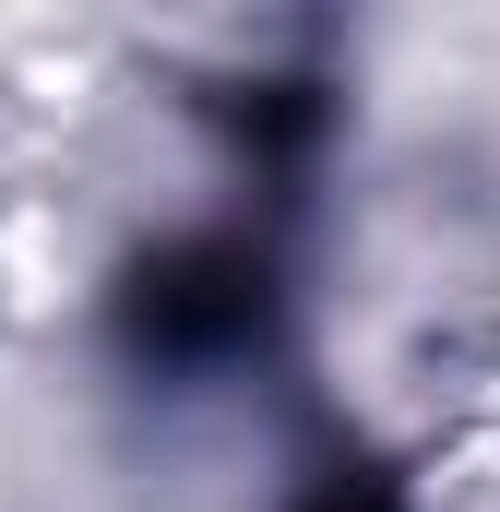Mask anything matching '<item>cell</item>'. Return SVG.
I'll return each mask as SVG.
<instances>
[{
    "label": "cell",
    "mask_w": 500,
    "mask_h": 512,
    "mask_svg": "<svg viewBox=\"0 0 500 512\" xmlns=\"http://www.w3.org/2000/svg\"><path fill=\"white\" fill-rule=\"evenodd\" d=\"M262 322H274V262L239 251V239H167V251L131 262V286H120V334L155 370L239 358Z\"/></svg>",
    "instance_id": "6da1fadb"
},
{
    "label": "cell",
    "mask_w": 500,
    "mask_h": 512,
    "mask_svg": "<svg viewBox=\"0 0 500 512\" xmlns=\"http://www.w3.org/2000/svg\"><path fill=\"white\" fill-rule=\"evenodd\" d=\"M298 512H405V501H393L381 477H322V489H310Z\"/></svg>",
    "instance_id": "7a4b0ae2"
}]
</instances>
